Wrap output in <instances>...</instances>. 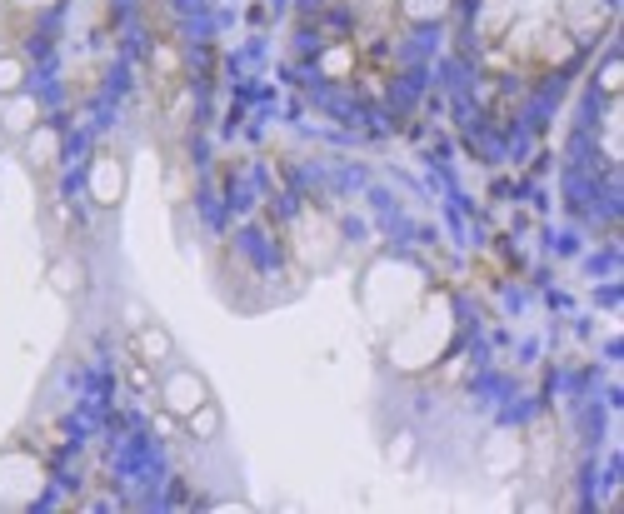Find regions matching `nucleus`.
Listing matches in <instances>:
<instances>
[{
  "label": "nucleus",
  "instance_id": "nucleus-1",
  "mask_svg": "<svg viewBox=\"0 0 624 514\" xmlns=\"http://www.w3.org/2000/svg\"><path fill=\"white\" fill-rule=\"evenodd\" d=\"M160 395H165V410L185 420V415H195V410L210 400V385H205L195 370H175V375L165 380V390H160Z\"/></svg>",
  "mask_w": 624,
  "mask_h": 514
},
{
  "label": "nucleus",
  "instance_id": "nucleus-2",
  "mask_svg": "<svg viewBox=\"0 0 624 514\" xmlns=\"http://www.w3.org/2000/svg\"><path fill=\"white\" fill-rule=\"evenodd\" d=\"M90 190H95L100 205H120V195H125V170H120L115 155H100V160H95V170H90Z\"/></svg>",
  "mask_w": 624,
  "mask_h": 514
},
{
  "label": "nucleus",
  "instance_id": "nucleus-3",
  "mask_svg": "<svg viewBox=\"0 0 624 514\" xmlns=\"http://www.w3.org/2000/svg\"><path fill=\"white\" fill-rule=\"evenodd\" d=\"M565 20L575 35H595L610 25V0H565Z\"/></svg>",
  "mask_w": 624,
  "mask_h": 514
},
{
  "label": "nucleus",
  "instance_id": "nucleus-4",
  "mask_svg": "<svg viewBox=\"0 0 624 514\" xmlns=\"http://www.w3.org/2000/svg\"><path fill=\"white\" fill-rule=\"evenodd\" d=\"M50 285H55L60 295H80V290H85V265H80V260H55V265H50Z\"/></svg>",
  "mask_w": 624,
  "mask_h": 514
},
{
  "label": "nucleus",
  "instance_id": "nucleus-5",
  "mask_svg": "<svg viewBox=\"0 0 624 514\" xmlns=\"http://www.w3.org/2000/svg\"><path fill=\"white\" fill-rule=\"evenodd\" d=\"M140 355H145V360H155V365H160V360H170V335H165V330H155V325H145V330H140Z\"/></svg>",
  "mask_w": 624,
  "mask_h": 514
},
{
  "label": "nucleus",
  "instance_id": "nucleus-6",
  "mask_svg": "<svg viewBox=\"0 0 624 514\" xmlns=\"http://www.w3.org/2000/svg\"><path fill=\"white\" fill-rule=\"evenodd\" d=\"M50 155H55V130H35V140H30V165H35V170H50Z\"/></svg>",
  "mask_w": 624,
  "mask_h": 514
},
{
  "label": "nucleus",
  "instance_id": "nucleus-7",
  "mask_svg": "<svg viewBox=\"0 0 624 514\" xmlns=\"http://www.w3.org/2000/svg\"><path fill=\"white\" fill-rule=\"evenodd\" d=\"M185 420H190V430H195L200 440H210V435L220 430V415H215V405H210V400H205V405H200L195 415H185Z\"/></svg>",
  "mask_w": 624,
  "mask_h": 514
},
{
  "label": "nucleus",
  "instance_id": "nucleus-8",
  "mask_svg": "<svg viewBox=\"0 0 624 514\" xmlns=\"http://www.w3.org/2000/svg\"><path fill=\"white\" fill-rule=\"evenodd\" d=\"M20 75H25V65H20L15 55H5V60H0V95L20 90Z\"/></svg>",
  "mask_w": 624,
  "mask_h": 514
},
{
  "label": "nucleus",
  "instance_id": "nucleus-9",
  "mask_svg": "<svg viewBox=\"0 0 624 514\" xmlns=\"http://www.w3.org/2000/svg\"><path fill=\"white\" fill-rule=\"evenodd\" d=\"M10 130H30L35 125V105L30 100H20V105H10V120H5Z\"/></svg>",
  "mask_w": 624,
  "mask_h": 514
},
{
  "label": "nucleus",
  "instance_id": "nucleus-10",
  "mask_svg": "<svg viewBox=\"0 0 624 514\" xmlns=\"http://www.w3.org/2000/svg\"><path fill=\"white\" fill-rule=\"evenodd\" d=\"M405 10L415 20H435V15H445V0H405Z\"/></svg>",
  "mask_w": 624,
  "mask_h": 514
},
{
  "label": "nucleus",
  "instance_id": "nucleus-11",
  "mask_svg": "<svg viewBox=\"0 0 624 514\" xmlns=\"http://www.w3.org/2000/svg\"><path fill=\"white\" fill-rule=\"evenodd\" d=\"M15 5H50V0H15Z\"/></svg>",
  "mask_w": 624,
  "mask_h": 514
}]
</instances>
